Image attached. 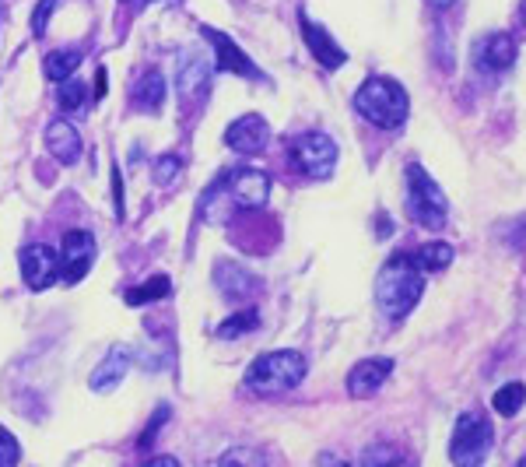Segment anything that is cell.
I'll list each match as a JSON object with an SVG mask.
<instances>
[{"mask_svg":"<svg viewBox=\"0 0 526 467\" xmlns=\"http://www.w3.org/2000/svg\"><path fill=\"white\" fill-rule=\"evenodd\" d=\"M337 159H341V151H337L334 137L320 134V130L292 137V162L309 180H330L337 169Z\"/></svg>","mask_w":526,"mask_h":467,"instance_id":"obj_7","label":"cell"},{"mask_svg":"<svg viewBox=\"0 0 526 467\" xmlns=\"http://www.w3.org/2000/svg\"><path fill=\"white\" fill-rule=\"evenodd\" d=\"M18 457H22V450H18V439L11 436L4 425H0V467L18 464Z\"/></svg>","mask_w":526,"mask_h":467,"instance_id":"obj_27","label":"cell"},{"mask_svg":"<svg viewBox=\"0 0 526 467\" xmlns=\"http://www.w3.org/2000/svg\"><path fill=\"white\" fill-rule=\"evenodd\" d=\"M169 292H172V281L165 278V274H155V278H148L144 285L130 288V292H127V306H148V302L169 299Z\"/></svg>","mask_w":526,"mask_h":467,"instance_id":"obj_21","label":"cell"},{"mask_svg":"<svg viewBox=\"0 0 526 467\" xmlns=\"http://www.w3.org/2000/svg\"><path fill=\"white\" fill-rule=\"evenodd\" d=\"M113 201H116V218H123V180H120V169H113Z\"/></svg>","mask_w":526,"mask_h":467,"instance_id":"obj_31","label":"cell"},{"mask_svg":"<svg viewBox=\"0 0 526 467\" xmlns=\"http://www.w3.org/2000/svg\"><path fill=\"white\" fill-rule=\"evenodd\" d=\"M57 102H60L64 113H78V109H85V102H88V88L71 74L67 81H60V99Z\"/></svg>","mask_w":526,"mask_h":467,"instance_id":"obj_23","label":"cell"},{"mask_svg":"<svg viewBox=\"0 0 526 467\" xmlns=\"http://www.w3.org/2000/svg\"><path fill=\"white\" fill-rule=\"evenodd\" d=\"M393 373V359H362L355 369L348 373V394L351 397H372Z\"/></svg>","mask_w":526,"mask_h":467,"instance_id":"obj_12","label":"cell"},{"mask_svg":"<svg viewBox=\"0 0 526 467\" xmlns=\"http://www.w3.org/2000/svg\"><path fill=\"white\" fill-rule=\"evenodd\" d=\"M214 285H218L225 295H249L256 281H253V274H249L246 267L218 260V264H214Z\"/></svg>","mask_w":526,"mask_h":467,"instance_id":"obj_18","label":"cell"},{"mask_svg":"<svg viewBox=\"0 0 526 467\" xmlns=\"http://www.w3.org/2000/svg\"><path fill=\"white\" fill-rule=\"evenodd\" d=\"M260 324V313L256 309H242V313H235V317H228L225 324L218 327V338H242V334H249L253 327Z\"/></svg>","mask_w":526,"mask_h":467,"instance_id":"obj_24","label":"cell"},{"mask_svg":"<svg viewBox=\"0 0 526 467\" xmlns=\"http://www.w3.org/2000/svg\"><path fill=\"white\" fill-rule=\"evenodd\" d=\"M18 264H22V278L32 292H43V288H50L60 278V260L50 246H25L18 253Z\"/></svg>","mask_w":526,"mask_h":467,"instance_id":"obj_9","label":"cell"},{"mask_svg":"<svg viewBox=\"0 0 526 467\" xmlns=\"http://www.w3.org/2000/svg\"><path fill=\"white\" fill-rule=\"evenodd\" d=\"M200 32L214 43V53H218V64L214 67H218V71H232V74H242V78H260L256 64L242 53V46L235 43L232 36H225V32L218 29H204V25H200Z\"/></svg>","mask_w":526,"mask_h":467,"instance_id":"obj_11","label":"cell"},{"mask_svg":"<svg viewBox=\"0 0 526 467\" xmlns=\"http://www.w3.org/2000/svg\"><path fill=\"white\" fill-rule=\"evenodd\" d=\"M425 292V274L414 267L411 257H390L376 278V302L390 320L407 317Z\"/></svg>","mask_w":526,"mask_h":467,"instance_id":"obj_2","label":"cell"},{"mask_svg":"<svg viewBox=\"0 0 526 467\" xmlns=\"http://www.w3.org/2000/svg\"><path fill=\"white\" fill-rule=\"evenodd\" d=\"M302 36H306L309 50H313V57L320 60L327 71H337V67H344V60H348V53H344V46H337L334 39L327 36V32L320 29V25L313 22V18L302 15Z\"/></svg>","mask_w":526,"mask_h":467,"instance_id":"obj_13","label":"cell"},{"mask_svg":"<svg viewBox=\"0 0 526 467\" xmlns=\"http://www.w3.org/2000/svg\"><path fill=\"white\" fill-rule=\"evenodd\" d=\"M267 141H271V127H267V120L256 113L239 116V120L228 123V130H225V144L232 151H239V155H256V151L267 148Z\"/></svg>","mask_w":526,"mask_h":467,"instance_id":"obj_10","label":"cell"},{"mask_svg":"<svg viewBox=\"0 0 526 467\" xmlns=\"http://www.w3.org/2000/svg\"><path fill=\"white\" fill-rule=\"evenodd\" d=\"M57 4L60 0H43L36 8V15H32V32H36V36H46V25H50V15L57 11Z\"/></svg>","mask_w":526,"mask_h":467,"instance_id":"obj_28","label":"cell"},{"mask_svg":"<svg viewBox=\"0 0 526 467\" xmlns=\"http://www.w3.org/2000/svg\"><path fill=\"white\" fill-rule=\"evenodd\" d=\"M60 278L67 285H78L88 271H92V260H95V236L85 229H71L60 243Z\"/></svg>","mask_w":526,"mask_h":467,"instance_id":"obj_8","label":"cell"},{"mask_svg":"<svg viewBox=\"0 0 526 467\" xmlns=\"http://www.w3.org/2000/svg\"><path fill=\"white\" fill-rule=\"evenodd\" d=\"M267 197H271V176L260 173V169H235L207 190L200 211H204L207 222H225L232 208L256 211L267 204Z\"/></svg>","mask_w":526,"mask_h":467,"instance_id":"obj_1","label":"cell"},{"mask_svg":"<svg viewBox=\"0 0 526 467\" xmlns=\"http://www.w3.org/2000/svg\"><path fill=\"white\" fill-rule=\"evenodd\" d=\"M309 366H306V355L299 352H267L246 369V390L260 397H274V394H285V390H295L302 380H306Z\"/></svg>","mask_w":526,"mask_h":467,"instance_id":"obj_3","label":"cell"},{"mask_svg":"<svg viewBox=\"0 0 526 467\" xmlns=\"http://www.w3.org/2000/svg\"><path fill=\"white\" fill-rule=\"evenodd\" d=\"M165 418H169V408H165V404H162V408L155 411V422H151L148 429L141 432V446H151V443H155V436H158V429H162V425H165Z\"/></svg>","mask_w":526,"mask_h":467,"instance_id":"obj_29","label":"cell"},{"mask_svg":"<svg viewBox=\"0 0 526 467\" xmlns=\"http://www.w3.org/2000/svg\"><path fill=\"white\" fill-rule=\"evenodd\" d=\"M491 408L498 411V415H519V408H523V383H505L502 390L495 394V401H491Z\"/></svg>","mask_w":526,"mask_h":467,"instance_id":"obj_25","label":"cell"},{"mask_svg":"<svg viewBox=\"0 0 526 467\" xmlns=\"http://www.w3.org/2000/svg\"><path fill=\"white\" fill-rule=\"evenodd\" d=\"M130 102H134L137 113H148V116H158L165 106V78L158 71H144L141 78L134 81L130 88Z\"/></svg>","mask_w":526,"mask_h":467,"instance_id":"obj_16","label":"cell"},{"mask_svg":"<svg viewBox=\"0 0 526 467\" xmlns=\"http://www.w3.org/2000/svg\"><path fill=\"white\" fill-rule=\"evenodd\" d=\"M179 173H183V159H179V155H162V159L155 162L158 187H172V183L179 180Z\"/></svg>","mask_w":526,"mask_h":467,"instance_id":"obj_26","label":"cell"},{"mask_svg":"<svg viewBox=\"0 0 526 467\" xmlns=\"http://www.w3.org/2000/svg\"><path fill=\"white\" fill-rule=\"evenodd\" d=\"M78 67H81V53L78 50H60V53H50V57H46L43 71H46V78L60 85V81L71 78Z\"/></svg>","mask_w":526,"mask_h":467,"instance_id":"obj_22","label":"cell"},{"mask_svg":"<svg viewBox=\"0 0 526 467\" xmlns=\"http://www.w3.org/2000/svg\"><path fill=\"white\" fill-rule=\"evenodd\" d=\"M411 260H414V267H418L421 274L446 271V267L453 264V246L449 243H425Z\"/></svg>","mask_w":526,"mask_h":467,"instance_id":"obj_19","label":"cell"},{"mask_svg":"<svg viewBox=\"0 0 526 467\" xmlns=\"http://www.w3.org/2000/svg\"><path fill=\"white\" fill-rule=\"evenodd\" d=\"M491 446H495V429L484 411H463L453 425V439H449V457L460 467H477L488 460Z\"/></svg>","mask_w":526,"mask_h":467,"instance_id":"obj_6","label":"cell"},{"mask_svg":"<svg viewBox=\"0 0 526 467\" xmlns=\"http://www.w3.org/2000/svg\"><path fill=\"white\" fill-rule=\"evenodd\" d=\"M355 109L362 120L376 123L383 130H400L407 120V92L393 78H369L362 81V88L355 92Z\"/></svg>","mask_w":526,"mask_h":467,"instance_id":"obj_4","label":"cell"},{"mask_svg":"<svg viewBox=\"0 0 526 467\" xmlns=\"http://www.w3.org/2000/svg\"><path fill=\"white\" fill-rule=\"evenodd\" d=\"M127 373H130V352L127 348H113V352L99 362V369L92 373L88 387H92L95 394H109V390H116L127 380Z\"/></svg>","mask_w":526,"mask_h":467,"instance_id":"obj_14","label":"cell"},{"mask_svg":"<svg viewBox=\"0 0 526 467\" xmlns=\"http://www.w3.org/2000/svg\"><path fill=\"white\" fill-rule=\"evenodd\" d=\"M151 464H158V467H179V460L176 457H155Z\"/></svg>","mask_w":526,"mask_h":467,"instance_id":"obj_32","label":"cell"},{"mask_svg":"<svg viewBox=\"0 0 526 467\" xmlns=\"http://www.w3.org/2000/svg\"><path fill=\"white\" fill-rule=\"evenodd\" d=\"M519 50H516V39L509 36V32H495V36H488L481 43V50H477V60H481V67H488V71L502 74L509 71L512 64H516Z\"/></svg>","mask_w":526,"mask_h":467,"instance_id":"obj_17","label":"cell"},{"mask_svg":"<svg viewBox=\"0 0 526 467\" xmlns=\"http://www.w3.org/2000/svg\"><path fill=\"white\" fill-rule=\"evenodd\" d=\"M46 148H50V155L57 162L74 166V162L81 159V134L67 120H53L50 127H46Z\"/></svg>","mask_w":526,"mask_h":467,"instance_id":"obj_15","label":"cell"},{"mask_svg":"<svg viewBox=\"0 0 526 467\" xmlns=\"http://www.w3.org/2000/svg\"><path fill=\"white\" fill-rule=\"evenodd\" d=\"M260 453L253 450H228L225 457H221V464H260Z\"/></svg>","mask_w":526,"mask_h":467,"instance_id":"obj_30","label":"cell"},{"mask_svg":"<svg viewBox=\"0 0 526 467\" xmlns=\"http://www.w3.org/2000/svg\"><path fill=\"white\" fill-rule=\"evenodd\" d=\"M428 4H435V8H453L456 0H428Z\"/></svg>","mask_w":526,"mask_h":467,"instance_id":"obj_33","label":"cell"},{"mask_svg":"<svg viewBox=\"0 0 526 467\" xmlns=\"http://www.w3.org/2000/svg\"><path fill=\"white\" fill-rule=\"evenodd\" d=\"M207 71H211V64H207L204 57H197V53L183 57V67H179V74H176L179 92H183V95H193V92H197V88H204Z\"/></svg>","mask_w":526,"mask_h":467,"instance_id":"obj_20","label":"cell"},{"mask_svg":"<svg viewBox=\"0 0 526 467\" xmlns=\"http://www.w3.org/2000/svg\"><path fill=\"white\" fill-rule=\"evenodd\" d=\"M407 215H411L421 229H432V232H439L442 225L449 222L446 194H442L439 183H435L418 162L407 166Z\"/></svg>","mask_w":526,"mask_h":467,"instance_id":"obj_5","label":"cell"}]
</instances>
